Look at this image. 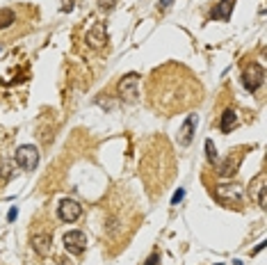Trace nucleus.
I'll use <instances>...</instances> for the list:
<instances>
[{
    "label": "nucleus",
    "mask_w": 267,
    "mask_h": 265,
    "mask_svg": "<svg viewBox=\"0 0 267 265\" xmlns=\"http://www.w3.org/2000/svg\"><path fill=\"white\" fill-rule=\"evenodd\" d=\"M233 7H235V0H222V3L215 5V10L210 12V19L213 21H228L231 19Z\"/></svg>",
    "instance_id": "nucleus-12"
},
{
    "label": "nucleus",
    "mask_w": 267,
    "mask_h": 265,
    "mask_svg": "<svg viewBox=\"0 0 267 265\" xmlns=\"http://www.w3.org/2000/svg\"><path fill=\"white\" fill-rule=\"evenodd\" d=\"M64 249L73 256H80L84 249H87V233L84 231H69L64 233Z\"/></svg>",
    "instance_id": "nucleus-8"
},
{
    "label": "nucleus",
    "mask_w": 267,
    "mask_h": 265,
    "mask_svg": "<svg viewBox=\"0 0 267 265\" xmlns=\"http://www.w3.org/2000/svg\"><path fill=\"white\" fill-rule=\"evenodd\" d=\"M201 101V85L192 74L178 64H167L155 69L148 80V103L164 117L192 108Z\"/></svg>",
    "instance_id": "nucleus-1"
},
{
    "label": "nucleus",
    "mask_w": 267,
    "mask_h": 265,
    "mask_svg": "<svg viewBox=\"0 0 267 265\" xmlns=\"http://www.w3.org/2000/svg\"><path fill=\"white\" fill-rule=\"evenodd\" d=\"M171 3H173V0H158V10L160 12L169 10V7H171Z\"/></svg>",
    "instance_id": "nucleus-18"
},
{
    "label": "nucleus",
    "mask_w": 267,
    "mask_h": 265,
    "mask_svg": "<svg viewBox=\"0 0 267 265\" xmlns=\"http://www.w3.org/2000/svg\"><path fill=\"white\" fill-rule=\"evenodd\" d=\"M112 3L117 0H101V10H112Z\"/></svg>",
    "instance_id": "nucleus-19"
},
{
    "label": "nucleus",
    "mask_w": 267,
    "mask_h": 265,
    "mask_svg": "<svg viewBox=\"0 0 267 265\" xmlns=\"http://www.w3.org/2000/svg\"><path fill=\"white\" fill-rule=\"evenodd\" d=\"M206 156H208V162H210V165L217 162V147H215L213 140H206Z\"/></svg>",
    "instance_id": "nucleus-15"
},
{
    "label": "nucleus",
    "mask_w": 267,
    "mask_h": 265,
    "mask_svg": "<svg viewBox=\"0 0 267 265\" xmlns=\"http://www.w3.org/2000/svg\"><path fill=\"white\" fill-rule=\"evenodd\" d=\"M117 94L121 101H126V103H135L139 98V76L137 74H126L124 78L119 80Z\"/></svg>",
    "instance_id": "nucleus-3"
},
{
    "label": "nucleus",
    "mask_w": 267,
    "mask_h": 265,
    "mask_svg": "<svg viewBox=\"0 0 267 265\" xmlns=\"http://www.w3.org/2000/svg\"><path fill=\"white\" fill-rule=\"evenodd\" d=\"M210 194L226 208H242L244 204V194L237 185H215L210 190Z\"/></svg>",
    "instance_id": "nucleus-2"
},
{
    "label": "nucleus",
    "mask_w": 267,
    "mask_h": 265,
    "mask_svg": "<svg viewBox=\"0 0 267 265\" xmlns=\"http://www.w3.org/2000/svg\"><path fill=\"white\" fill-rule=\"evenodd\" d=\"M235 126H237V112L233 108L224 110V112H222V121H219V130H222V132H231Z\"/></svg>",
    "instance_id": "nucleus-13"
},
{
    "label": "nucleus",
    "mask_w": 267,
    "mask_h": 265,
    "mask_svg": "<svg viewBox=\"0 0 267 265\" xmlns=\"http://www.w3.org/2000/svg\"><path fill=\"white\" fill-rule=\"evenodd\" d=\"M87 44L92 48H101V46L108 44V30H105L103 23H96L94 28L87 32Z\"/></svg>",
    "instance_id": "nucleus-10"
},
{
    "label": "nucleus",
    "mask_w": 267,
    "mask_h": 265,
    "mask_svg": "<svg viewBox=\"0 0 267 265\" xmlns=\"http://www.w3.org/2000/svg\"><path fill=\"white\" fill-rule=\"evenodd\" d=\"M262 80H265V69H262V64L251 62V64H247V67H244L242 85H244V89H247V92L253 94L262 85Z\"/></svg>",
    "instance_id": "nucleus-5"
},
{
    "label": "nucleus",
    "mask_w": 267,
    "mask_h": 265,
    "mask_svg": "<svg viewBox=\"0 0 267 265\" xmlns=\"http://www.w3.org/2000/svg\"><path fill=\"white\" fill-rule=\"evenodd\" d=\"M194 130H197V114H188V119L183 121V126L178 128V147H190L194 140Z\"/></svg>",
    "instance_id": "nucleus-9"
},
{
    "label": "nucleus",
    "mask_w": 267,
    "mask_h": 265,
    "mask_svg": "<svg viewBox=\"0 0 267 265\" xmlns=\"http://www.w3.org/2000/svg\"><path fill=\"white\" fill-rule=\"evenodd\" d=\"M183 196H185V190L183 187H178V190L173 192V196H171V206H178V204L183 202Z\"/></svg>",
    "instance_id": "nucleus-16"
},
{
    "label": "nucleus",
    "mask_w": 267,
    "mask_h": 265,
    "mask_svg": "<svg viewBox=\"0 0 267 265\" xmlns=\"http://www.w3.org/2000/svg\"><path fill=\"white\" fill-rule=\"evenodd\" d=\"M16 21V12L5 7V10H0V30H7L12 23Z\"/></svg>",
    "instance_id": "nucleus-14"
},
{
    "label": "nucleus",
    "mask_w": 267,
    "mask_h": 265,
    "mask_svg": "<svg viewBox=\"0 0 267 265\" xmlns=\"http://www.w3.org/2000/svg\"><path fill=\"white\" fill-rule=\"evenodd\" d=\"M262 249H265V242H260V245H258V247H256V249H253V251H251V256H256V254H260V251H262Z\"/></svg>",
    "instance_id": "nucleus-21"
},
{
    "label": "nucleus",
    "mask_w": 267,
    "mask_h": 265,
    "mask_svg": "<svg viewBox=\"0 0 267 265\" xmlns=\"http://www.w3.org/2000/svg\"><path fill=\"white\" fill-rule=\"evenodd\" d=\"M32 249L39 256H48L50 249H53V236L50 233H37V236H32Z\"/></svg>",
    "instance_id": "nucleus-11"
},
{
    "label": "nucleus",
    "mask_w": 267,
    "mask_h": 265,
    "mask_svg": "<svg viewBox=\"0 0 267 265\" xmlns=\"http://www.w3.org/2000/svg\"><path fill=\"white\" fill-rule=\"evenodd\" d=\"M217 265H222V263H217Z\"/></svg>",
    "instance_id": "nucleus-22"
},
{
    "label": "nucleus",
    "mask_w": 267,
    "mask_h": 265,
    "mask_svg": "<svg viewBox=\"0 0 267 265\" xmlns=\"http://www.w3.org/2000/svg\"><path fill=\"white\" fill-rule=\"evenodd\" d=\"M80 215H82V206H80L75 199H62L57 206V217L62 222H66V224H73V222L80 220Z\"/></svg>",
    "instance_id": "nucleus-7"
},
{
    "label": "nucleus",
    "mask_w": 267,
    "mask_h": 265,
    "mask_svg": "<svg viewBox=\"0 0 267 265\" xmlns=\"http://www.w3.org/2000/svg\"><path fill=\"white\" fill-rule=\"evenodd\" d=\"M14 162L25 172H32L39 165V149L32 147V144H23V147L16 149L14 153Z\"/></svg>",
    "instance_id": "nucleus-4"
},
{
    "label": "nucleus",
    "mask_w": 267,
    "mask_h": 265,
    "mask_svg": "<svg viewBox=\"0 0 267 265\" xmlns=\"http://www.w3.org/2000/svg\"><path fill=\"white\" fill-rule=\"evenodd\" d=\"M16 215H19V211H16V208H12V211L7 213V220H16Z\"/></svg>",
    "instance_id": "nucleus-20"
},
{
    "label": "nucleus",
    "mask_w": 267,
    "mask_h": 265,
    "mask_svg": "<svg viewBox=\"0 0 267 265\" xmlns=\"http://www.w3.org/2000/svg\"><path fill=\"white\" fill-rule=\"evenodd\" d=\"M158 263H160V254H158V251H153V254L146 258V263H144V265H158Z\"/></svg>",
    "instance_id": "nucleus-17"
},
{
    "label": "nucleus",
    "mask_w": 267,
    "mask_h": 265,
    "mask_svg": "<svg viewBox=\"0 0 267 265\" xmlns=\"http://www.w3.org/2000/svg\"><path fill=\"white\" fill-rule=\"evenodd\" d=\"M242 158H244V149H235V151H231L226 156V160L219 165L217 174L222 178H231L237 174V169H240V165H242Z\"/></svg>",
    "instance_id": "nucleus-6"
}]
</instances>
